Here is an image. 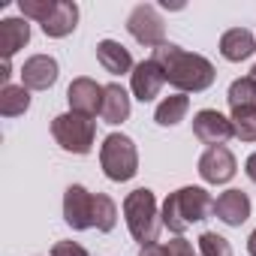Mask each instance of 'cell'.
<instances>
[{
    "mask_svg": "<svg viewBox=\"0 0 256 256\" xmlns=\"http://www.w3.org/2000/svg\"><path fill=\"white\" fill-rule=\"evenodd\" d=\"M151 60L163 70L166 82L172 88H178V94H202L217 78V70H214V64L208 58L184 52L181 46H172V42L154 48Z\"/></svg>",
    "mask_w": 256,
    "mask_h": 256,
    "instance_id": "6da1fadb",
    "label": "cell"
},
{
    "mask_svg": "<svg viewBox=\"0 0 256 256\" xmlns=\"http://www.w3.org/2000/svg\"><path fill=\"white\" fill-rule=\"evenodd\" d=\"M208 214H214L211 193L202 190V187H181V190H175V193L166 196L163 211H160V220H163V226L172 235L181 238L193 223L208 220Z\"/></svg>",
    "mask_w": 256,
    "mask_h": 256,
    "instance_id": "7a4b0ae2",
    "label": "cell"
},
{
    "mask_svg": "<svg viewBox=\"0 0 256 256\" xmlns=\"http://www.w3.org/2000/svg\"><path fill=\"white\" fill-rule=\"evenodd\" d=\"M124 217H126V229H130V235L148 247V244H157V235H160V211H157V196L154 190L148 187H139L133 193H126L124 199Z\"/></svg>",
    "mask_w": 256,
    "mask_h": 256,
    "instance_id": "3957f363",
    "label": "cell"
},
{
    "mask_svg": "<svg viewBox=\"0 0 256 256\" xmlns=\"http://www.w3.org/2000/svg\"><path fill=\"white\" fill-rule=\"evenodd\" d=\"M100 166L106 172L108 181H130L136 178L139 172V151H136V142L124 133H112L102 139V148H100Z\"/></svg>",
    "mask_w": 256,
    "mask_h": 256,
    "instance_id": "277c9868",
    "label": "cell"
},
{
    "mask_svg": "<svg viewBox=\"0 0 256 256\" xmlns=\"http://www.w3.org/2000/svg\"><path fill=\"white\" fill-rule=\"evenodd\" d=\"M52 136L70 154H90L94 139H96V120L84 118V114H76V112L58 114L52 120Z\"/></svg>",
    "mask_w": 256,
    "mask_h": 256,
    "instance_id": "5b68a950",
    "label": "cell"
},
{
    "mask_svg": "<svg viewBox=\"0 0 256 256\" xmlns=\"http://www.w3.org/2000/svg\"><path fill=\"white\" fill-rule=\"evenodd\" d=\"M126 30H130V36L136 42H142L148 48L166 46V24H163L157 6H151V4H139L130 12V18H126Z\"/></svg>",
    "mask_w": 256,
    "mask_h": 256,
    "instance_id": "8992f818",
    "label": "cell"
},
{
    "mask_svg": "<svg viewBox=\"0 0 256 256\" xmlns=\"http://www.w3.org/2000/svg\"><path fill=\"white\" fill-rule=\"evenodd\" d=\"M193 136L199 142H205L208 148L214 145H223L235 136V126H232V118L220 114L217 108H202L193 114Z\"/></svg>",
    "mask_w": 256,
    "mask_h": 256,
    "instance_id": "52a82bcc",
    "label": "cell"
},
{
    "mask_svg": "<svg viewBox=\"0 0 256 256\" xmlns=\"http://www.w3.org/2000/svg\"><path fill=\"white\" fill-rule=\"evenodd\" d=\"M64 220L76 232L94 229V193H88L82 184H70L64 193Z\"/></svg>",
    "mask_w": 256,
    "mask_h": 256,
    "instance_id": "ba28073f",
    "label": "cell"
},
{
    "mask_svg": "<svg viewBox=\"0 0 256 256\" xmlns=\"http://www.w3.org/2000/svg\"><path fill=\"white\" fill-rule=\"evenodd\" d=\"M102 90H106V84H96V82L88 78V76L72 78V84L66 88L70 108H72L76 114L96 118V112H102Z\"/></svg>",
    "mask_w": 256,
    "mask_h": 256,
    "instance_id": "9c48e42d",
    "label": "cell"
},
{
    "mask_svg": "<svg viewBox=\"0 0 256 256\" xmlns=\"http://www.w3.org/2000/svg\"><path fill=\"white\" fill-rule=\"evenodd\" d=\"M235 172H238V163L226 145H214L199 157V175L208 184H226L235 178Z\"/></svg>",
    "mask_w": 256,
    "mask_h": 256,
    "instance_id": "30bf717a",
    "label": "cell"
},
{
    "mask_svg": "<svg viewBox=\"0 0 256 256\" xmlns=\"http://www.w3.org/2000/svg\"><path fill=\"white\" fill-rule=\"evenodd\" d=\"M163 84H166V76H163V70L151 58L148 60H139L133 66V72H130V88H133V96L139 102H151L154 96H160Z\"/></svg>",
    "mask_w": 256,
    "mask_h": 256,
    "instance_id": "8fae6325",
    "label": "cell"
},
{
    "mask_svg": "<svg viewBox=\"0 0 256 256\" xmlns=\"http://www.w3.org/2000/svg\"><path fill=\"white\" fill-rule=\"evenodd\" d=\"M58 72H60V66L52 54H34L22 66V84L28 90H48L58 82Z\"/></svg>",
    "mask_w": 256,
    "mask_h": 256,
    "instance_id": "7c38bea8",
    "label": "cell"
},
{
    "mask_svg": "<svg viewBox=\"0 0 256 256\" xmlns=\"http://www.w3.org/2000/svg\"><path fill=\"white\" fill-rule=\"evenodd\" d=\"M214 214L226 226H241L250 217V196L244 190H226L214 199Z\"/></svg>",
    "mask_w": 256,
    "mask_h": 256,
    "instance_id": "4fadbf2b",
    "label": "cell"
},
{
    "mask_svg": "<svg viewBox=\"0 0 256 256\" xmlns=\"http://www.w3.org/2000/svg\"><path fill=\"white\" fill-rule=\"evenodd\" d=\"M256 52V36L247 30V28H232L220 36V54L232 64H241L247 60L250 54Z\"/></svg>",
    "mask_w": 256,
    "mask_h": 256,
    "instance_id": "5bb4252c",
    "label": "cell"
},
{
    "mask_svg": "<svg viewBox=\"0 0 256 256\" xmlns=\"http://www.w3.org/2000/svg\"><path fill=\"white\" fill-rule=\"evenodd\" d=\"M28 42H30L28 18H4V22H0V54H4V60H10Z\"/></svg>",
    "mask_w": 256,
    "mask_h": 256,
    "instance_id": "9a60e30c",
    "label": "cell"
},
{
    "mask_svg": "<svg viewBox=\"0 0 256 256\" xmlns=\"http://www.w3.org/2000/svg\"><path fill=\"white\" fill-rule=\"evenodd\" d=\"M76 24H78V6L72 0H58L52 18L42 24V34L52 36V40H64V36H70L76 30Z\"/></svg>",
    "mask_w": 256,
    "mask_h": 256,
    "instance_id": "2e32d148",
    "label": "cell"
},
{
    "mask_svg": "<svg viewBox=\"0 0 256 256\" xmlns=\"http://www.w3.org/2000/svg\"><path fill=\"white\" fill-rule=\"evenodd\" d=\"M100 118H102L106 124H124L126 118H130V94H126L118 82L106 84V90H102V112H100Z\"/></svg>",
    "mask_w": 256,
    "mask_h": 256,
    "instance_id": "e0dca14e",
    "label": "cell"
},
{
    "mask_svg": "<svg viewBox=\"0 0 256 256\" xmlns=\"http://www.w3.org/2000/svg\"><path fill=\"white\" fill-rule=\"evenodd\" d=\"M96 60H100V66H102L106 72H112V76H120V72H130V70H133L130 52H126L120 42H114V40L96 42Z\"/></svg>",
    "mask_w": 256,
    "mask_h": 256,
    "instance_id": "ac0fdd59",
    "label": "cell"
},
{
    "mask_svg": "<svg viewBox=\"0 0 256 256\" xmlns=\"http://www.w3.org/2000/svg\"><path fill=\"white\" fill-rule=\"evenodd\" d=\"M28 108H30V90L24 84L0 88V114H4V118H18Z\"/></svg>",
    "mask_w": 256,
    "mask_h": 256,
    "instance_id": "d6986e66",
    "label": "cell"
},
{
    "mask_svg": "<svg viewBox=\"0 0 256 256\" xmlns=\"http://www.w3.org/2000/svg\"><path fill=\"white\" fill-rule=\"evenodd\" d=\"M187 112H190V100H187V94H172V96H166V100L157 106L154 120H157L160 126H175V124L184 120Z\"/></svg>",
    "mask_w": 256,
    "mask_h": 256,
    "instance_id": "ffe728a7",
    "label": "cell"
},
{
    "mask_svg": "<svg viewBox=\"0 0 256 256\" xmlns=\"http://www.w3.org/2000/svg\"><path fill=\"white\" fill-rule=\"evenodd\" d=\"M118 223V205L106 193H94V229L96 232H112Z\"/></svg>",
    "mask_w": 256,
    "mask_h": 256,
    "instance_id": "44dd1931",
    "label": "cell"
},
{
    "mask_svg": "<svg viewBox=\"0 0 256 256\" xmlns=\"http://www.w3.org/2000/svg\"><path fill=\"white\" fill-rule=\"evenodd\" d=\"M226 100H229V108H232V112H235V108H256V82H253L250 76L235 78V82L229 84Z\"/></svg>",
    "mask_w": 256,
    "mask_h": 256,
    "instance_id": "7402d4cb",
    "label": "cell"
},
{
    "mask_svg": "<svg viewBox=\"0 0 256 256\" xmlns=\"http://www.w3.org/2000/svg\"><path fill=\"white\" fill-rule=\"evenodd\" d=\"M232 126H235V136L241 142H256V108H235Z\"/></svg>",
    "mask_w": 256,
    "mask_h": 256,
    "instance_id": "603a6c76",
    "label": "cell"
},
{
    "mask_svg": "<svg viewBox=\"0 0 256 256\" xmlns=\"http://www.w3.org/2000/svg\"><path fill=\"white\" fill-rule=\"evenodd\" d=\"M58 6V0H18V10H22V18H34L40 24H46L52 18Z\"/></svg>",
    "mask_w": 256,
    "mask_h": 256,
    "instance_id": "cb8c5ba5",
    "label": "cell"
},
{
    "mask_svg": "<svg viewBox=\"0 0 256 256\" xmlns=\"http://www.w3.org/2000/svg\"><path fill=\"white\" fill-rule=\"evenodd\" d=\"M199 256H232V244L217 232L199 235Z\"/></svg>",
    "mask_w": 256,
    "mask_h": 256,
    "instance_id": "d4e9b609",
    "label": "cell"
},
{
    "mask_svg": "<svg viewBox=\"0 0 256 256\" xmlns=\"http://www.w3.org/2000/svg\"><path fill=\"white\" fill-rule=\"evenodd\" d=\"M52 256H88V250L78 241H58L52 247Z\"/></svg>",
    "mask_w": 256,
    "mask_h": 256,
    "instance_id": "484cf974",
    "label": "cell"
},
{
    "mask_svg": "<svg viewBox=\"0 0 256 256\" xmlns=\"http://www.w3.org/2000/svg\"><path fill=\"white\" fill-rule=\"evenodd\" d=\"M169 253H172V256H199V253H193V244H190L187 238L169 241Z\"/></svg>",
    "mask_w": 256,
    "mask_h": 256,
    "instance_id": "4316f807",
    "label": "cell"
},
{
    "mask_svg": "<svg viewBox=\"0 0 256 256\" xmlns=\"http://www.w3.org/2000/svg\"><path fill=\"white\" fill-rule=\"evenodd\" d=\"M139 256H172V253H169V247H166V244H160V241H157V244L142 247V250H139Z\"/></svg>",
    "mask_w": 256,
    "mask_h": 256,
    "instance_id": "83f0119b",
    "label": "cell"
},
{
    "mask_svg": "<svg viewBox=\"0 0 256 256\" xmlns=\"http://www.w3.org/2000/svg\"><path fill=\"white\" fill-rule=\"evenodd\" d=\"M244 172H247V178H250V181L256 184V151H253V154L247 157V163H244Z\"/></svg>",
    "mask_w": 256,
    "mask_h": 256,
    "instance_id": "f1b7e54d",
    "label": "cell"
},
{
    "mask_svg": "<svg viewBox=\"0 0 256 256\" xmlns=\"http://www.w3.org/2000/svg\"><path fill=\"white\" fill-rule=\"evenodd\" d=\"M10 76H12V66H10V60H4V70H0V82H4V88L10 84Z\"/></svg>",
    "mask_w": 256,
    "mask_h": 256,
    "instance_id": "f546056e",
    "label": "cell"
},
{
    "mask_svg": "<svg viewBox=\"0 0 256 256\" xmlns=\"http://www.w3.org/2000/svg\"><path fill=\"white\" fill-rule=\"evenodd\" d=\"M247 253L250 256H256V229L250 232V238H247Z\"/></svg>",
    "mask_w": 256,
    "mask_h": 256,
    "instance_id": "4dcf8cb0",
    "label": "cell"
},
{
    "mask_svg": "<svg viewBox=\"0 0 256 256\" xmlns=\"http://www.w3.org/2000/svg\"><path fill=\"white\" fill-rule=\"evenodd\" d=\"M250 78H253V82H256V64H253V70H250Z\"/></svg>",
    "mask_w": 256,
    "mask_h": 256,
    "instance_id": "1f68e13d",
    "label": "cell"
}]
</instances>
